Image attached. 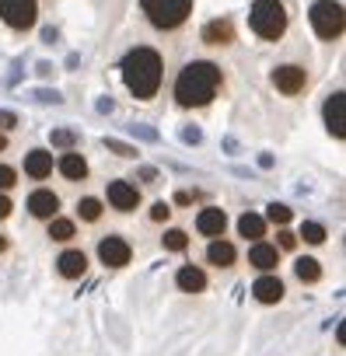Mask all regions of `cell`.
Instances as JSON below:
<instances>
[{
	"label": "cell",
	"instance_id": "cell-1",
	"mask_svg": "<svg viewBox=\"0 0 346 356\" xmlns=\"http://www.w3.org/2000/svg\"><path fill=\"white\" fill-rule=\"evenodd\" d=\"M119 74H123V84L129 88L133 98L150 102L161 91V81H164V56L154 46H133L123 56Z\"/></svg>",
	"mask_w": 346,
	"mask_h": 356
},
{
	"label": "cell",
	"instance_id": "cell-2",
	"mask_svg": "<svg viewBox=\"0 0 346 356\" xmlns=\"http://www.w3.org/2000/svg\"><path fill=\"white\" fill-rule=\"evenodd\" d=\"M224 84V74L214 60H193L175 77V102L182 108H207Z\"/></svg>",
	"mask_w": 346,
	"mask_h": 356
},
{
	"label": "cell",
	"instance_id": "cell-3",
	"mask_svg": "<svg viewBox=\"0 0 346 356\" xmlns=\"http://www.w3.org/2000/svg\"><path fill=\"white\" fill-rule=\"evenodd\" d=\"M249 29L262 42H280L290 29V11L283 0H252L249 8Z\"/></svg>",
	"mask_w": 346,
	"mask_h": 356
},
{
	"label": "cell",
	"instance_id": "cell-4",
	"mask_svg": "<svg viewBox=\"0 0 346 356\" xmlns=\"http://www.w3.org/2000/svg\"><path fill=\"white\" fill-rule=\"evenodd\" d=\"M193 0H140V15L154 32H179L193 18Z\"/></svg>",
	"mask_w": 346,
	"mask_h": 356
},
{
	"label": "cell",
	"instance_id": "cell-5",
	"mask_svg": "<svg viewBox=\"0 0 346 356\" xmlns=\"http://www.w3.org/2000/svg\"><path fill=\"white\" fill-rule=\"evenodd\" d=\"M308 22H311V29H315V35L322 42H339L343 39L346 15H343L339 0H315L311 11H308Z\"/></svg>",
	"mask_w": 346,
	"mask_h": 356
},
{
	"label": "cell",
	"instance_id": "cell-6",
	"mask_svg": "<svg viewBox=\"0 0 346 356\" xmlns=\"http://www.w3.org/2000/svg\"><path fill=\"white\" fill-rule=\"evenodd\" d=\"M0 22L15 35H29L39 25V0H0Z\"/></svg>",
	"mask_w": 346,
	"mask_h": 356
},
{
	"label": "cell",
	"instance_id": "cell-7",
	"mask_svg": "<svg viewBox=\"0 0 346 356\" xmlns=\"http://www.w3.org/2000/svg\"><path fill=\"white\" fill-rule=\"evenodd\" d=\"M269 81H273V88H276L283 98H297V95L308 88V70H304L301 63H280Z\"/></svg>",
	"mask_w": 346,
	"mask_h": 356
},
{
	"label": "cell",
	"instance_id": "cell-8",
	"mask_svg": "<svg viewBox=\"0 0 346 356\" xmlns=\"http://www.w3.org/2000/svg\"><path fill=\"white\" fill-rule=\"evenodd\" d=\"M105 200L116 213H133L140 207V189L133 182H126V178H116V182H109V189H105Z\"/></svg>",
	"mask_w": 346,
	"mask_h": 356
},
{
	"label": "cell",
	"instance_id": "cell-9",
	"mask_svg": "<svg viewBox=\"0 0 346 356\" xmlns=\"http://www.w3.org/2000/svg\"><path fill=\"white\" fill-rule=\"evenodd\" d=\"M235 39H238V32H235L231 18H214L200 29V42L210 49H228V46H235Z\"/></svg>",
	"mask_w": 346,
	"mask_h": 356
},
{
	"label": "cell",
	"instance_id": "cell-10",
	"mask_svg": "<svg viewBox=\"0 0 346 356\" xmlns=\"http://www.w3.org/2000/svg\"><path fill=\"white\" fill-rule=\"evenodd\" d=\"M98 259H102V266H109V269H123V266H129L133 248H129V241H126V238L109 234V238H102V241H98Z\"/></svg>",
	"mask_w": 346,
	"mask_h": 356
},
{
	"label": "cell",
	"instance_id": "cell-11",
	"mask_svg": "<svg viewBox=\"0 0 346 356\" xmlns=\"http://www.w3.org/2000/svg\"><path fill=\"white\" fill-rule=\"evenodd\" d=\"M322 115H325V129H329L336 140H343V136H346V129H343V122H346V95L336 91L332 98H325Z\"/></svg>",
	"mask_w": 346,
	"mask_h": 356
},
{
	"label": "cell",
	"instance_id": "cell-12",
	"mask_svg": "<svg viewBox=\"0 0 346 356\" xmlns=\"http://www.w3.org/2000/svg\"><path fill=\"white\" fill-rule=\"evenodd\" d=\"M25 207H29V213H32L36 220H53V217H60V196H56L53 189H36Z\"/></svg>",
	"mask_w": 346,
	"mask_h": 356
},
{
	"label": "cell",
	"instance_id": "cell-13",
	"mask_svg": "<svg viewBox=\"0 0 346 356\" xmlns=\"http://www.w3.org/2000/svg\"><path fill=\"white\" fill-rule=\"evenodd\" d=\"M196 231L203 234V238H221L224 231H228V213L221 210V207H203L200 213H196Z\"/></svg>",
	"mask_w": 346,
	"mask_h": 356
},
{
	"label": "cell",
	"instance_id": "cell-14",
	"mask_svg": "<svg viewBox=\"0 0 346 356\" xmlns=\"http://www.w3.org/2000/svg\"><path fill=\"white\" fill-rule=\"evenodd\" d=\"M283 280L276 276V273H262L255 283H252V297L259 300V304H280L283 300Z\"/></svg>",
	"mask_w": 346,
	"mask_h": 356
},
{
	"label": "cell",
	"instance_id": "cell-15",
	"mask_svg": "<svg viewBox=\"0 0 346 356\" xmlns=\"http://www.w3.org/2000/svg\"><path fill=\"white\" fill-rule=\"evenodd\" d=\"M249 266H255L259 273H276V266H280V248H276V245H266V241H252V248H249Z\"/></svg>",
	"mask_w": 346,
	"mask_h": 356
},
{
	"label": "cell",
	"instance_id": "cell-16",
	"mask_svg": "<svg viewBox=\"0 0 346 356\" xmlns=\"http://www.w3.org/2000/svg\"><path fill=\"white\" fill-rule=\"evenodd\" d=\"M56 273H60L63 280H81V276L88 273V255H84L81 248H67V252H60V259H56Z\"/></svg>",
	"mask_w": 346,
	"mask_h": 356
},
{
	"label": "cell",
	"instance_id": "cell-17",
	"mask_svg": "<svg viewBox=\"0 0 346 356\" xmlns=\"http://www.w3.org/2000/svg\"><path fill=\"white\" fill-rule=\"evenodd\" d=\"M207 262H210L214 269H231V266L238 262V248H235L231 241H224V238H214V241L207 245Z\"/></svg>",
	"mask_w": 346,
	"mask_h": 356
},
{
	"label": "cell",
	"instance_id": "cell-18",
	"mask_svg": "<svg viewBox=\"0 0 346 356\" xmlns=\"http://www.w3.org/2000/svg\"><path fill=\"white\" fill-rule=\"evenodd\" d=\"M25 175H29V178H36V182L49 178V175H53V154H49V150H42V147L29 150V154H25Z\"/></svg>",
	"mask_w": 346,
	"mask_h": 356
},
{
	"label": "cell",
	"instance_id": "cell-19",
	"mask_svg": "<svg viewBox=\"0 0 346 356\" xmlns=\"http://www.w3.org/2000/svg\"><path fill=\"white\" fill-rule=\"evenodd\" d=\"M60 175L67 178V182H88V161L77 154V150H67L60 161H56Z\"/></svg>",
	"mask_w": 346,
	"mask_h": 356
},
{
	"label": "cell",
	"instance_id": "cell-20",
	"mask_svg": "<svg viewBox=\"0 0 346 356\" xmlns=\"http://www.w3.org/2000/svg\"><path fill=\"white\" fill-rule=\"evenodd\" d=\"M175 286H179L182 293H203V290H207V273H203L200 266H182V269L175 273Z\"/></svg>",
	"mask_w": 346,
	"mask_h": 356
},
{
	"label": "cell",
	"instance_id": "cell-21",
	"mask_svg": "<svg viewBox=\"0 0 346 356\" xmlns=\"http://www.w3.org/2000/svg\"><path fill=\"white\" fill-rule=\"evenodd\" d=\"M238 234H242L245 241H262V238H266V220H262L259 213H242V217H238Z\"/></svg>",
	"mask_w": 346,
	"mask_h": 356
},
{
	"label": "cell",
	"instance_id": "cell-22",
	"mask_svg": "<svg viewBox=\"0 0 346 356\" xmlns=\"http://www.w3.org/2000/svg\"><path fill=\"white\" fill-rule=\"evenodd\" d=\"M46 224H49V227H46L49 241L67 245V241H74V238H77V224H74V220H67V217H53V220H46Z\"/></svg>",
	"mask_w": 346,
	"mask_h": 356
},
{
	"label": "cell",
	"instance_id": "cell-23",
	"mask_svg": "<svg viewBox=\"0 0 346 356\" xmlns=\"http://www.w3.org/2000/svg\"><path fill=\"white\" fill-rule=\"evenodd\" d=\"M294 276H297L301 283H318V280H322V266H318V259H311V255L297 259V262H294Z\"/></svg>",
	"mask_w": 346,
	"mask_h": 356
},
{
	"label": "cell",
	"instance_id": "cell-24",
	"mask_svg": "<svg viewBox=\"0 0 346 356\" xmlns=\"http://www.w3.org/2000/svg\"><path fill=\"white\" fill-rule=\"evenodd\" d=\"M102 213H105L102 200H95V196H84V200H77V217H81L84 224H98V220H102Z\"/></svg>",
	"mask_w": 346,
	"mask_h": 356
},
{
	"label": "cell",
	"instance_id": "cell-25",
	"mask_svg": "<svg viewBox=\"0 0 346 356\" xmlns=\"http://www.w3.org/2000/svg\"><path fill=\"white\" fill-rule=\"evenodd\" d=\"M161 248H164V252H186V248H189V234H186L182 227H168V231L161 234Z\"/></svg>",
	"mask_w": 346,
	"mask_h": 356
},
{
	"label": "cell",
	"instance_id": "cell-26",
	"mask_svg": "<svg viewBox=\"0 0 346 356\" xmlns=\"http://www.w3.org/2000/svg\"><path fill=\"white\" fill-rule=\"evenodd\" d=\"M297 238H304L308 245H325L329 231H325V224H318V220H304V224H301V234H297Z\"/></svg>",
	"mask_w": 346,
	"mask_h": 356
},
{
	"label": "cell",
	"instance_id": "cell-27",
	"mask_svg": "<svg viewBox=\"0 0 346 356\" xmlns=\"http://www.w3.org/2000/svg\"><path fill=\"white\" fill-rule=\"evenodd\" d=\"M266 224H276V227H287L290 220H294V210L290 207H283V203H273L269 210H266V217H262Z\"/></svg>",
	"mask_w": 346,
	"mask_h": 356
},
{
	"label": "cell",
	"instance_id": "cell-28",
	"mask_svg": "<svg viewBox=\"0 0 346 356\" xmlns=\"http://www.w3.org/2000/svg\"><path fill=\"white\" fill-rule=\"evenodd\" d=\"M18 186V171L11 164H0V193H11Z\"/></svg>",
	"mask_w": 346,
	"mask_h": 356
},
{
	"label": "cell",
	"instance_id": "cell-29",
	"mask_svg": "<svg viewBox=\"0 0 346 356\" xmlns=\"http://www.w3.org/2000/svg\"><path fill=\"white\" fill-rule=\"evenodd\" d=\"M53 147L74 150V147H77V133H70V129H53Z\"/></svg>",
	"mask_w": 346,
	"mask_h": 356
},
{
	"label": "cell",
	"instance_id": "cell-30",
	"mask_svg": "<svg viewBox=\"0 0 346 356\" xmlns=\"http://www.w3.org/2000/svg\"><path fill=\"white\" fill-rule=\"evenodd\" d=\"M171 210H175V207H171V203H164V200H157V203L150 207V220H154V224H168V217H171Z\"/></svg>",
	"mask_w": 346,
	"mask_h": 356
},
{
	"label": "cell",
	"instance_id": "cell-31",
	"mask_svg": "<svg viewBox=\"0 0 346 356\" xmlns=\"http://www.w3.org/2000/svg\"><path fill=\"white\" fill-rule=\"evenodd\" d=\"M276 248H283V252H294V248H297V234H290L287 227H280V234H276Z\"/></svg>",
	"mask_w": 346,
	"mask_h": 356
},
{
	"label": "cell",
	"instance_id": "cell-32",
	"mask_svg": "<svg viewBox=\"0 0 346 356\" xmlns=\"http://www.w3.org/2000/svg\"><path fill=\"white\" fill-rule=\"evenodd\" d=\"M196 200H200L196 189H182V193H175V207H186V203H196Z\"/></svg>",
	"mask_w": 346,
	"mask_h": 356
},
{
	"label": "cell",
	"instance_id": "cell-33",
	"mask_svg": "<svg viewBox=\"0 0 346 356\" xmlns=\"http://www.w3.org/2000/svg\"><path fill=\"white\" fill-rule=\"evenodd\" d=\"M15 213V203H11V196L8 193H0V220H8Z\"/></svg>",
	"mask_w": 346,
	"mask_h": 356
},
{
	"label": "cell",
	"instance_id": "cell-34",
	"mask_svg": "<svg viewBox=\"0 0 346 356\" xmlns=\"http://www.w3.org/2000/svg\"><path fill=\"white\" fill-rule=\"evenodd\" d=\"M109 147H112L116 154H123V157H136V150H133L129 143H116V140H109Z\"/></svg>",
	"mask_w": 346,
	"mask_h": 356
},
{
	"label": "cell",
	"instance_id": "cell-35",
	"mask_svg": "<svg viewBox=\"0 0 346 356\" xmlns=\"http://www.w3.org/2000/svg\"><path fill=\"white\" fill-rule=\"evenodd\" d=\"M18 126V115L15 112H0V129H15Z\"/></svg>",
	"mask_w": 346,
	"mask_h": 356
},
{
	"label": "cell",
	"instance_id": "cell-36",
	"mask_svg": "<svg viewBox=\"0 0 346 356\" xmlns=\"http://www.w3.org/2000/svg\"><path fill=\"white\" fill-rule=\"evenodd\" d=\"M140 178H143V182H157V171H154V168H143Z\"/></svg>",
	"mask_w": 346,
	"mask_h": 356
},
{
	"label": "cell",
	"instance_id": "cell-37",
	"mask_svg": "<svg viewBox=\"0 0 346 356\" xmlns=\"http://www.w3.org/2000/svg\"><path fill=\"white\" fill-rule=\"evenodd\" d=\"M0 150H8V136L4 133H0Z\"/></svg>",
	"mask_w": 346,
	"mask_h": 356
},
{
	"label": "cell",
	"instance_id": "cell-38",
	"mask_svg": "<svg viewBox=\"0 0 346 356\" xmlns=\"http://www.w3.org/2000/svg\"><path fill=\"white\" fill-rule=\"evenodd\" d=\"M0 252H8V238H0Z\"/></svg>",
	"mask_w": 346,
	"mask_h": 356
}]
</instances>
